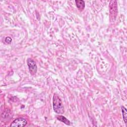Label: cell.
<instances>
[{
    "mask_svg": "<svg viewBox=\"0 0 127 127\" xmlns=\"http://www.w3.org/2000/svg\"><path fill=\"white\" fill-rule=\"evenodd\" d=\"M53 109L56 113L62 114L64 113V108L62 101L59 96L55 93L53 98Z\"/></svg>",
    "mask_w": 127,
    "mask_h": 127,
    "instance_id": "6da1fadb",
    "label": "cell"
},
{
    "mask_svg": "<svg viewBox=\"0 0 127 127\" xmlns=\"http://www.w3.org/2000/svg\"><path fill=\"white\" fill-rule=\"evenodd\" d=\"M27 124V121L23 118H18L15 119L10 124V126L12 127H24Z\"/></svg>",
    "mask_w": 127,
    "mask_h": 127,
    "instance_id": "7a4b0ae2",
    "label": "cell"
},
{
    "mask_svg": "<svg viewBox=\"0 0 127 127\" xmlns=\"http://www.w3.org/2000/svg\"><path fill=\"white\" fill-rule=\"evenodd\" d=\"M27 64L30 74L32 75L35 74L37 70L36 62L31 59H28L27 60Z\"/></svg>",
    "mask_w": 127,
    "mask_h": 127,
    "instance_id": "3957f363",
    "label": "cell"
},
{
    "mask_svg": "<svg viewBox=\"0 0 127 127\" xmlns=\"http://www.w3.org/2000/svg\"><path fill=\"white\" fill-rule=\"evenodd\" d=\"M75 3L78 9L82 11L85 7V2L82 0H75Z\"/></svg>",
    "mask_w": 127,
    "mask_h": 127,
    "instance_id": "277c9868",
    "label": "cell"
},
{
    "mask_svg": "<svg viewBox=\"0 0 127 127\" xmlns=\"http://www.w3.org/2000/svg\"><path fill=\"white\" fill-rule=\"evenodd\" d=\"M56 118L58 120L63 122L66 125H70V123H71L67 119H66L65 117H64L63 116L59 115V116H57L56 117Z\"/></svg>",
    "mask_w": 127,
    "mask_h": 127,
    "instance_id": "5b68a950",
    "label": "cell"
},
{
    "mask_svg": "<svg viewBox=\"0 0 127 127\" xmlns=\"http://www.w3.org/2000/svg\"><path fill=\"white\" fill-rule=\"evenodd\" d=\"M121 109H122V114H123V120H124L125 123L126 124L127 123V109L124 106H122Z\"/></svg>",
    "mask_w": 127,
    "mask_h": 127,
    "instance_id": "8992f818",
    "label": "cell"
},
{
    "mask_svg": "<svg viewBox=\"0 0 127 127\" xmlns=\"http://www.w3.org/2000/svg\"><path fill=\"white\" fill-rule=\"evenodd\" d=\"M5 42L7 43H10L11 42V39L10 37H7L5 38Z\"/></svg>",
    "mask_w": 127,
    "mask_h": 127,
    "instance_id": "52a82bcc",
    "label": "cell"
}]
</instances>
